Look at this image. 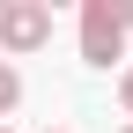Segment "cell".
<instances>
[{
	"label": "cell",
	"instance_id": "cell-1",
	"mask_svg": "<svg viewBox=\"0 0 133 133\" xmlns=\"http://www.w3.org/2000/svg\"><path fill=\"white\" fill-rule=\"evenodd\" d=\"M126 8L118 0H81V66H96V74H111V66H126Z\"/></svg>",
	"mask_w": 133,
	"mask_h": 133
},
{
	"label": "cell",
	"instance_id": "cell-5",
	"mask_svg": "<svg viewBox=\"0 0 133 133\" xmlns=\"http://www.w3.org/2000/svg\"><path fill=\"white\" fill-rule=\"evenodd\" d=\"M118 8H126V30H133V0H118Z\"/></svg>",
	"mask_w": 133,
	"mask_h": 133
},
{
	"label": "cell",
	"instance_id": "cell-6",
	"mask_svg": "<svg viewBox=\"0 0 133 133\" xmlns=\"http://www.w3.org/2000/svg\"><path fill=\"white\" fill-rule=\"evenodd\" d=\"M118 133H133V118H126V126H118Z\"/></svg>",
	"mask_w": 133,
	"mask_h": 133
},
{
	"label": "cell",
	"instance_id": "cell-8",
	"mask_svg": "<svg viewBox=\"0 0 133 133\" xmlns=\"http://www.w3.org/2000/svg\"><path fill=\"white\" fill-rule=\"evenodd\" d=\"M52 133H66V126H52Z\"/></svg>",
	"mask_w": 133,
	"mask_h": 133
},
{
	"label": "cell",
	"instance_id": "cell-3",
	"mask_svg": "<svg viewBox=\"0 0 133 133\" xmlns=\"http://www.w3.org/2000/svg\"><path fill=\"white\" fill-rule=\"evenodd\" d=\"M15 111H22V66H15V59H0V126H8Z\"/></svg>",
	"mask_w": 133,
	"mask_h": 133
},
{
	"label": "cell",
	"instance_id": "cell-4",
	"mask_svg": "<svg viewBox=\"0 0 133 133\" xmlns=\"http://www.w3.org/2000/svg\"><path fill=\"white\" fill-rule=\"evenodd\" d=\"M118 111H126V118H133V59L118 66Z\"/></svg>",
	"mask_w": 133,
	"mask_h": 133
},
{
	"label": "cell",
	"instance_id": "cell-7",
	"mask_svg": "<svg viewBox=\"0 0 133 133\" xmlns=\"http://www.w3.org/2000/svg\"><path fill=\"white\" fill-rule=\"evenodd\" d=\"M0 133H15V126H0Z\"/></svg>",
	"mask_w": 133,
	"mask_h": 133
},
{
	"label": "cell",
	"instance_id": "cell-2",
	"mask_svg": "<svg viewBox=\"0 0 133 133\" xmlns=\"http://www.w3.org/2000/svg\"><path fill=\"white\" fill-rule=\"evenodd\" d=\"M52 44V0H0V59H30Z\"/></svg>",
	"mask_w": 133,
	"mask_h": 133
}]
</instances>
